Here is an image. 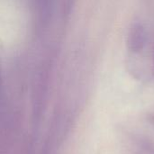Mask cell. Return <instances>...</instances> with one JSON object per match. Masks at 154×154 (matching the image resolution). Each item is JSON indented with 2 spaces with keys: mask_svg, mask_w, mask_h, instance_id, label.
<instances>
[{
  "mask_svg": "<svg viewBox=\"0 0 154 154\" xmlns=\"http://www.w3.org/2000/svg\"><path fill=\"white\" fill-rule=\"evenodd\" d=\"M147 32L143 23H134L131 25L126 38L127 48L134 53L141 52L146 44Z\"/></svg>",
  "mask_w": 154,
  "mask_h": 154,
  "instance_id": "6da1fadb",
  "label": "cell"
},
{
  "mask_svg": "<svg viewBox=\"0 0 154 154\" xmlns=\"http://www.w3.org/2000/svg\"><path fill=\"white\" fill-rule=\"evenodd\" d=\"M52 1L53 0H34L38 20L41 25H44L46 23H48L51 14Z\"/></svg>",
  "mask_w": 154,
  "mask_h": 154,
  "instance_id": "7a4b0ae2",
  "label": "cell"
},
{
  "mask_svg": "<svg viewBox=\"0 0 154 154\" xmlns=\"http://www.w3.org/2000/svg\"><path fill=\"white\" fill-rule=\"evenodd\" d=\"M152 66H153V73H154V46H153V54H152Z\"/></svg>",
  "mask_w": 154,
  "mask_h": 154,
  "instance_id": "3957f363",
  "label": "cell"
}]
</instances>
